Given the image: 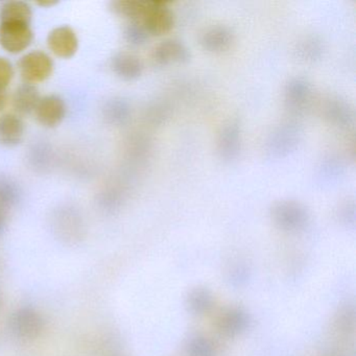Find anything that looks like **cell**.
I'll use <instances>...</instances> for the list:
<instances>
[{
	"instance_id": "obj_1",
	"label": "cell",
	"mask_w": 356,
	"mask_h": 356,
	"mask_svg": "<svg viewBox=\"0 0 356 356\" xmlns=\"http://www.w3.org/2000/svg\"><path fill=\"white\" fill-rule=\"evenodd\" d=\"M304 130L296 120H285L270 131L264 143L266 157L270 161H281L291 157L303 140Z\"/></svg>"
},
{
	"instance_id": "obj_2",
	"label": "cell",
	"mask_w": 356,
	"mask_h": 356,
	"mask_svg": "<svg viewBox=\"0 0 356 356\" xmlns=\"http://www.w3.org/2000/svg\"><path fill=\"white\" fill-rule=\"evenodd\" d=\"M273 222L285 232H299L307 227L310 220L308 208L295 200H281L270 209Z\"/></svg>"
},
{
	"instance_id": "obj_3",
	"label": "cell",
	"mask_w": 356,
	"mask_h": 356,
	"mask_svg": "<svg viewBox=\"0 0 356 356\" xmlns=\"http://www.w3.org/2000/svg\"><path fill=\"white\" fill-rule=\"evenodd\" d=\"M314 86L303 76L289 79L283 89V103L285 109L293 116L305 113L314 99Z\"/></svg>"
},
{
	"instance_id": "obj_4",
	"label": "cell",
	"mask_w": 356,
	"mask_h": 356,
	"mask_svg": "<svg viewBox=\"0 0 356 356\" xmlns=\"http://www.w3.org/2000/svg\"><path fill=\"white\" fill-rule=\"evenodd\" d=\"M323 115L332 128L341 132L353 133L355 130V110L343 97L339 95L328 97L323 106Z\"/></svg>"
},
{
	"instance_id": "obj_5",
	"label": "cell",
	"mask_w": 356,
	"mask_h": 356,
	"mask_svg": "<svg viewBox=\"0 0 356 356\" xmlns=\"http://www.w3.org/2000/svg\"><path fill=\"white\" fill-rule=\"evenodd\" d=\"M216 152L218 158L226 164L235 163L241 158L243 128L238 120H229L222 127L216 140Z\"/></svg>"
},
{
	"instance_id": "obj_6",
	"label": "cell",
	"mask_w": 356,
	"mask_h": 356,
	"mask_svg": "<svg viewBox=\"0 0 356 356\" xmlns=\"http://www.w3.org/2000/svg\"><path fill=\"white\" fill-rule=\"evenodd\" d=\"M54 61L47 54L40 51H31L18 63L20 76L26 84L36 85L45 82L54 72Z\"/></svg>"
},
{
	"instance_id": "obj_7",
	"label": "cell",
	"mask_w": 356,
	"mask_h": 356,
	"mask_svg": "<svg viewBox=\"0 0 356 356\" xmlns=\"http://www.w3.org/2000/svg\"><path fill=\"white\" fill-rule=\"evenodd\" d=\"M34 39L31 24L24 22H0V45L8 53H22Z\"/></svg>"
},
{
	"instance_id": "obj_8",
	"label": "cell",
	"mask_w": 356,
	"mask_h": 356,
	"mask_svg": "<svg viewBox=\"0 0 356 356\" xmlns=\"http://www.w3.org/2000/svg\"><path fill=\"white\" fill-rule=\"evenodd\" d=\"M44 328V320L37 310L20 308L9 318V329L15 337L24 339H37Z\"/></svg>"
},
{
	"instance_id": "obj_9",
	"label": "cell",
	"mask_w": 356,
	"mask_h": 356,
	"mask_svg": "<svg viewBox=\"0 0 356 356\" xmlns=\"http://www.w3.org/2000/svg\"><path fill=\"white\" fill-rule=\"evenodd\" d=\"M191 60V49L183 41L176 38L165 39L156 45L152 51V61L160 67L172 64H186Z\"/></svg>"
},
{
	"instance_id": "obj_10",
	"label": "cell",
	"mask_w": 356,
	"mask_h": 356,
	"mask_svg": "<svg viewBox=\"0 0 356 356\" xmlns=\"http://www.w3.org/2000/svg\"><path fill=\"white\" fill-rule=\"evenodd\" d=\"M140 22L151 37L161 36L174 29L176 18L168 3L154 0Z\"/></svg>"
},
{
	"instance_id": "obj_11",
	"label": "cell",
	"mask_w": 356,
	"mask_h": 356,
	"mask_svg": "<svg viewBox=\"0 0 356 356\" xmlns=\"http://www.w3.org/2000/svg\"><path fill=\"white\" fill-rule=\"evenodd\" d=\"M347 172V161L337 153L325 155L316 168V181L323 188H330L341 182Z\"/></svg>"
},
{
	"instance_id": "obj_12",
	"label": "cell",
	"mask_w": 356,
	"mask_h": 356,
	"mask_svg": "<svg viewBox=\"0 0 356 356\" xmlns=\"http://www.w3.org/2000/svg\"><path fill=\"white\" fill-rule=\"evenodd\" d=\"M66 104L59 95H47L41 97L34 114L41 126L55 128L59 126L66 116Z\"/></svg>"
},
{
	"instance_id": "obj_13",
	"label": "cell",
	"mask_w": 356,
	"mask_h": 356,
	"mask_svg": "<svg viewBox=\"0 0 356 356\" xmlns=\"http://www.w3.org/2000/svg\"><path fill=\"white\" fill-rule=\"evenodd\" d=\"M47 45L57 57L70 59L79 49L78 35L70 26H58L47 36Z\"/></svg>"
},
{
	"instance_id": "obj_14",
	"label": "cell",
	"mask_w": 356,
	"mask_h": 356,
	"mask_svg": "<svg viewBox=\"0 0 356 356\" xmlns=\"http://www.w3.org/2000/svg\"><path fill=\"white\" fill-rule=\"evenodd\" d=\"M234 39V32L229 26L218 24L210 26L202 33L200 44L207 53L220 54L232 47Z\"/></svg>"
},
{
	"instance_id": "obj_15",
	"label": "cell",
	"mask_w": 356,
	"mask_h": 356,
	"mask_svg": "<svg viewBox=\"0 0 356 356\" xmlns=\"http://www.w3.org/2000/svg\"><path fill=\"white\" fill-rule=\"evenodd\" d=\"M111 66L112 70L118 78L128 82L138 80L145 70L140 58L130 53H120L114 56Z\"/></svg>"
},
{
	"instance_id": "obj_16",
	"label": "cell",
	"mask_w": 356,
	"mask_h": 356,
	"mask_svg": "<svg viewBox=\"0 0 356 356\" xmlns=\"http://www.w3.org/2000/svg\"><path fill=\"white\" fill-rule=\"evenodd\" d=\"M250 316L241 307H231L222 312L218 321V329L229 337L241 334L250 326Z\"/></svg>"
},
{
	"instance_id": "obj_17",
	"label": "cell",
	"mask_w": 356,
	"mask_h": 356,
	"mask_svg": "<svg viewBox=\"0 0 356 356\" xmlns=\"http://www.w3.org/2000/svg\"><path fill=\"white\" fill-rule=\"evenodd\" d=\"M40 99V92L35 85L24 83L16 88L12 97V106L18 116L30 115L34 113Z\"/></svg>"
},
{
	"instance_id": "obj_18",
	"label": "cell",
	"mask_w": 356,
	"mask_h": 356,
	"mask_svg": "<svg viewBox=\"0 0 356 356\" xmlns=\"http://www.w3.org/2000/svg\"><path fill=\"white\" fill-rule=\"evenodd\" d=\"M326 47L324 41L318 36H308L296 45L293 55L304 64H316L324 58Z\"/></svg>"
},
{
	"instance_id": "obj_19",
	"label": "cell",
	"mask_w": 356,
	"mask_h": 356,
	"mask_svg": "<svg viewBox=\"0 0 356 356\" xmlns=\"http://www.w3.org/2000/svg\"><path fill=\"white\" fill-rule=\"evenodd\" d=\"M24 136V122L17 114H3L0 118V143L6 147H15Z\"/></svg>"
},
{
	"instance_id": "obj_20",
	"label": "cell",
	"mask_w": 356,
	"mask_h": 356,
	"mask_svg": "<svg viewBox=\"0 0 356 356\" xmlns=\"http://www.w3.org/2000/svg\"><path fill=\"white\" fill-rule=\"evenodd\" d=\"M151 6V1L141 0H116L110 3V10L115 15L130 22H141Z\"/></svg>"
},
{
	"instance_id": "obj_21",
	"label": "cell",
	"mask_w": 356,
	"mask_h": 356,
	"mask_svg": "<svg viewBox=\"0 0 356 356\" xmlns=\"http://www.w3.org/2000/svg\"><path fill=\"white\" fill-rule=\"evenodd\" d=\"M33 11L30 5L24 1H9L0 9V22H24L32 24Z\"/></svg>"
},
{
	"instance_id": "obj_22",
	"label": "cell",
	"mask_w": 356,
	"mask_h": 356,
	"mask_svg": "<svg viewBox=\"0 0 356 356\" xmlns=\"http://www.w3.org/2000/svg\"><path fill=\"white\" fill-rule=\"evenodd\" d=\"M213 296L209 289L205 287H197L193 289L187 297V307L189 312L197 316L207 314L213 306Z\"/></svg>"
},
{
	"instance_id": "obj_23",
	"label": "cell",
	"mask_w": 356,
	"mask_h": 356,
	"mask_svg": "<svg viewBox=\"0 0 356 356\" xmlns=\"http://www.w3.org/2000/svg\"><path fill=\"white\" fill-rule=\"evenodd\" d=\"M333 326L341 334H350L355 327V307L353 304H347L339 308L335 314Z\"/></svg>"
},
{
	"instance_id": "obj_24",
	"label": "cell",
	"mask_w": 356,
	"mask_h": 356,
	"mask_svg": "<svg viewBox=\"0 0 356 356\" xmlns=\"http://www.w3.org/2000/svg\"><path fill=\"white\" fill-rule=\"evenodd\" d=\"M172 115V106L163 99L154 102L147 109V120L154 126L165 124Z\"/></svg>"
},
{
	"instance_id": "obj_25",
	"label": "cell",
	"mask_w": 356,
	"mask_h": 356,
	"mask_svg": "<svg viewBox=\"0 0 356 356\" xmlns=\"http://www.w3.org/2000/svg\"><path fill=\"white\" fill-rule=\"evenodd\" d=\"M124 39L134 47L145 45L151 38V35L140 22H130L124 29Z\"/></svg>"
},
{
	"instance_id": "obj_26",
	"label": "cell",
	"mask_w": 356,
	"mask_h": 356,
	"mask_svg": "<svg viewBox=\"0 0 356 356\" xmlns=\"http://www.w3.org/2000/svg\"><path fill=\"white\" fill-rule=\"evenodd\" d=\"M187 353L189 356H214V346L207 337L195 335L187 343Z\"/></svg>"
},
{
	"instance_id": "obj_27",
	"label": "cell",
	"mask_w": 356,
	"mask_h": 356,
	"mask_svg": "<svg viewBox=\"0 0 356 356\" xmlns=\"http://www.w3.org/2000/svg\"><path fill=\"white\" fill-rule=\"evenodd\" d=\"M339 220L346 227H354L355 225V202L353 199L347 200L339 206Z\"/></svg>"
},
{
	"instance_id": "obj_28",
	"label": "cell",
	"mask_w": 356,
	"mask_h": 356,
	"mask_svg": "<svg viewBox=\"0 0 356 356\" xmlns=\"http://www.w3.org/2000/svg\"><path fill=\"white\" fill-rule=\"evenodd\" d=\"M110 116L112 120L118 124L126 122L130 116V107L122 99L114 102L110 107Z\"/></svg>"
},
{
	"instance_id": "obj_29",
	"label": "cell",
	"mask_w": 356,
	"mask_h": 356,
	"mask_svg": "<svg viewBox=\"0 0 356 356\" xmlns=\"http://www.w3.org/2000/svg\"><path fill=\"white\" fill-rule=\"evenodd\" d=\"M14 67L6 58L0 57V89H8L14 78Z\"/></svg>"
},
{
	"instance_id": "obj_30",
	"label": "cell",
	"mask_w": 356,
	"mask_h": 356,
	"mask_svg": "<svg viewBox=\"0 0 356 356\" xmlns=\"http://www.w3.org/2000/svg\"><path fill=\"white\" fill-rule=\"evenodd\" d=\"M232 282L236 283V284H241L245 282L247 279V270L245 268H237L234 272L232 273Z\"/></svg>"
},
{
	"instance_id": "obj_31",
	"label": "cell",
	"mask_w": 356,
	"mask_h": 356,
	"mask_svg": "<svg viewBox=\"0 0 356 356\" xmlns=\"http://www.w3.org/2000/svg\"><path fill=\"white\" fill-rule=\"evenodd\" d=\"M8 102H9L8 89H0V111H3L7 107Z\"/></svg>"
},
{
	"instance_id": "obj_32",
	"label": "cell",
	"mask_w": 356,
	"mask_h": 356,
	"mask_svg": "<svg viewBox=\"0 0 356 356\" xmlns=\"http://www.w3.org/2000/svg\"><path fill=\"white\" fill-rule=\"evenodd\" d=\"M58 1H49V3H47V1H42V3H38V5L40 6V7L43 8H47V7H54V6L57 5Z\"/></svg>"
},
{
	"instance_id": "obj_33",
	"label": "cell",
	"mask_w": 356,
	"mask_h": 356,
	"mask_svg": "<svg viewBox=\"0 0 356 356\" xmlns=\"http://www.w3.org/2000/svg\"><path fill=\"white\" fill-rule=\"evenodd\" d=\"M6 218L5 213L3 212L0 211V233L3 230V227H5Z\"/></svg>"
},
{
	"instance_id": "obj_34",
	"label": "cell",
	"mask_w": 356,
	"mask_h": 356,
	"mask_svg": "<svg viewBox=\"0 0 356 356\" xmlns=\"http://www.w3.org/2000/svg\"><path fill=\"white\" fill-rule=\"evenodd\" d=\"M325 356H341V354L337 352H330V353L326 354Z\"/></svg>"
},
{
	"instance_id": "obj_35",
	"label": "cell",
	"mask_w": 356,
	"mask_h": 356,
	"mask_svg": "<svg viewBox=\"0 0 356 356\" xmlns=\"http://www.w3.org/2000/svg\"><path fill=\"white\" fill-rule=\"evenodd\" d=\"M113 356H120V355H113Z\"/></svg>"
},
{
	"instance_id": "obj_36",
	"label": "cell",
	"mask_w": 356,
	"mask_h": 356,
	"mask_svg": "<svg viewBox=\"0 0 356 356\" xmlns=\"http://www.w3.org/2000/svg\"><path fill=\"white\" fill-rule=\"evenodd\" d=\"M0 302H1V299H0Z\"/></svg>"
}]
</instances>
